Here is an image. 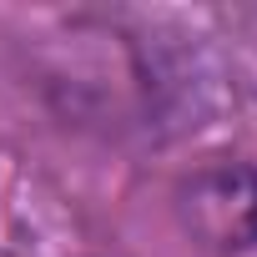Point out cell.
I'll return each mask as SVG.
<instances>
[{
    "label": "cell",
    "mask_w": 257,
    "mask_h": 257,
    "mask_svg": "<svg viewBox=\"0 0 257 257\" xmlns=\"http://www.w3.org/2000/svg\"><path fill=\"white\" fill-rule=\"evenodd\" d=\"M187 232L212 252L257 247V162H212L177 192Z\"/></svg>",
    "instance_id": "6da1fadb"
}]
</instances>
